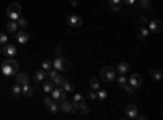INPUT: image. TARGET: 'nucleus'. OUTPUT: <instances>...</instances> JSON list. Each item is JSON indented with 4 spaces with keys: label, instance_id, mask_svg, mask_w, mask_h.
Listing matches in <instances>:
<instances>
[{
    "label": "nucleus",
    "instance_id": "obj_39",
    "mask_svg": "<svg viewBox=\"0 0 163 120\" xmlns=\"http://www.w3.org/2000/svg\"><path fill=\"white\" fill-rule=\"evenodd\" d=\"M95 97H96V94L93 93V91H90V93H88V99H95Z\"/></svg>",
    "mask_w": 163,
    "mask_h": 120
},
{
    "label": "nucleus",
    "instance_id": "obj_8",
    "mask_svg": "<svg viewBox=\"0 0 163 120\" xmlns=\"http://www.w3.org/2000/svg\"><path fill=\"white\" fill-rule=\"evenodd\" d=\"M67 23L72 26V28H79V26H82V18L79 15H70L67 18Z\"/></svg>",
    "mask_w": 163,
    "mask_h": 120
},
{
    "label": "nucleus",
    "instance_id": "obj_21",
    "mask_svg": "<svg viewBox=\"0 0 163 120\" xmlns=\"http://www.w3.org/2000/svg\"><path fill=\"white\" fill-rule=\"evenodd\" d=\"M47 109L51 110L52 114H57V112L60 110V105H59L57 102H55V101H52V104H49V105H47Z\"/></svg>",
    "mask_w": 163,
    "mask_h": 120
},
{
    "label": "nucleus",
    "instance_id": "obj_29",
    "mask_svg": "<svg viewBox=\"0 0 163 120\" xmlns=\"http://www.w3.org/2000/svg\"><path fill=\"white\" fill-rule=\"evenodd\" d=\"M42 89H44L46 93H51V91L54 89V86H52V83H49V81H47V83H44V86H42Z\"/></svg>",
    "mask_w": 163,
    "mask_h": 120
},
{
    "label": "nucleus",
    "instance_id": "obj_20",
    "mask_svg": "<svg viewBox=\"0 0 163 120\" xmlns=\"http://www.w3.org/2000/svg\"><path fill=\"white\" fill-rule=\"evenodd\" d=\"M148 36V29L147 28H139V31H137V39H145Z\"/></svg>",
    "mask_w": 163,
    "mask_h": 120
},
{
    "label": "nucleus",
    "instance_id": "obj_18",
    "mask_svg": "<svg viewBox=\"0 0 163 120\" xmlns=\"http://www.w3.org/2000/svg\"><path fill=\"white\" fill-rule=\"evenodd\" d=\"M7 31H10V33H17V31H18V24H17L13 20H10L8 23H7Z\"/></svg>",
    "mask_w": 163,
    "mask_h": 120
},
{
    "label": "nucleus",
    "instance_id": "obj_25",
    "mask_svg": "<svg viewBox=\"0 0 163 120\" xmlns=\"http://www.w3.org/2000/svg\"><path fill=\"white\" fill-rule=\"evenodd\" d=\"M117 84H119V86H121V88H124L126 84H127V78H126L124 75H121V76H119V78H117Z\"/></svg>",
    "mask_w": 163,
    "mask_h": 120
},
{
    "label": "nucleus",
    "instance_id": "obj_3",
    "mask_svg": "<svg viewBox=\"0 0 163 120\" xmlns=\"http://www.w3.org/2000/svg\"><path fill=\"white\" fill-rule=\"evenodd\" d=\"M116 78V70L111 68V67H103L101 68V80H104L106 83H111L114 81Z\"/></svg>",
    "mask_w": 163,
    "mask_h": 120
},
{
    "label": "nucleus",
    "instance_id": "obj_35",
    "mask_svg": "<svg viewBox=\"0 0 163 120\" xmlns=\"http://www.w3.org/2000/svg\"><path fill=\"white\" fill-rule=\"evenodd\" d=\"M70 68V63H69V60H65L64 59V72H65V70H69Z\"/></svg>",
    "mask_w": 163,
    "mask_h": 120
},
{
    "label": "nucleus",
    "instance_id": "obj_43",
    "mask_svg": "<svg viewBox=\"0 0 163 120\" xmlns=\"http://www.w3.org/2000/svg\"><path fill=\"white\" fill-rule=\"evenodd\" d=\"M0 52H2V49H0Z\"/></svg>",
    "mask_w": 163,
    "mask_h": 120
},
{
    "label": "nucleus",
    "instance_id": "obj_41",
    "mask_svg": "<svg viewBox=\"0 0 163 120\" xmlns=\"http://www.w3.org/2000/svg\"><path fill=\"white\" fill-rule=\"evenodd\" d=\"M55 52H57V54H64V49L62 47H57V49H55Z\"/></svg>",
    "mask_w": 163,
    "mask_h": 120
},
{
    "label": "nucleus",
    "instance_id": "obj_12",
    "mask_svg": "<svg viewBox=\"0 0 163 120\" xmlns=\"http://www.w3.org/2000/svg\"><path fill=\"white\" fill-rule=\"evenodd\" d=\"M126 117L127 118H136L137 117V107L134 104H129L126 107Z\"/></svg>",
    "mask_w": 163,
    "mask_h": 120
},
{
    "label": "nucleus",
    "instance_id": "obj_19",
    "mask_svg": "<svg viewBox=\"0 0 163 120\" xmlns=\"http://www.w3.org/2000/svg\"><path fill=\"white\" fill-rule=\"evenodd\" d=\"M117 72L119 73H121V75H124V73H127V70H129V65H127V63L126 62H121V63H119V65H117Z\"/></svg>",
    "mask_w": 163,
    "mask_h": 120
},
{
    "label": "nucleus",
    "instance_id": "obj_16",
    "mask_svg": "<svg viewBox=\"0 0 163 120\" xmlns=\"http://www.w3.org/2000/svg\"><path fill=\"white\" fill-rule=\"evenodd\" d=\"M72 104H74V107H75V109H80L82 105L85 104L83 96H80V94H75V96H74V101H72Z\"/></svg>",
    "mask_w": 163,
    "mask_h": 120
},
{
    "label": "nucleus",
    "instance_id": "obj_14",
    "mask_svg": "<svg viewBox=\"0 0 163 120\" xmlns=\"http://www.w3.org/2000/svg\"><path fill=\"white\" fill-rule=\"evenodd\" d=\"M52 68L57 72H64V59L62 57H55V60L52 62Z\"/></svg>",
    "mask_w": 163,
    "mask_h": 120
},
{
    "label": "nucleus",
    "instance_id": "obj_5",
    "mask_svg": "<svg viewBox=\"0 0 163 120\" xmlns=\"http://www.w3.org/2000/svg\"><path fill=\"white\" fill-rule=\"evenodd\" d=\"M131 84L132 88H140L142 86V78H140V75H137V73H132L131 75V78H129V81H127Z\"/></svg>",
    "mask_w": 163,
    "mask_h": 120
},
{
    "label": "nucleus",
    "instance_id": "obj_34",
    "mask_svg": "<svg viewBox=\"0 0 163 120\" xmlns=\"http://www.w3.org/2000/svg\"><path fill=\"white\" fill-rule=\"evenodd\" d=\"M52 101H54V99H52V97H49V96H46V97H44V104H46V105L52 104Z\"/></svg>",
    "mask_w": 163,
    "mask_h": 120
},
{
    "label": "nucleus",
    "instance_id": "obj_13",
    "mask_svg": "<svg viewBox=\"0 0 163 120\" xmlns=\"http://www.w3.org/2000/svg\"><path fill=\"white\" fill-rule=\"evenodd\" d=\"M33 93H34V89H33V86H31L30 83H26V84L21 86V94H23V96L30 97V96H33Z\"/></svg>",
    "mask_w": 163,
    "mask_h": 120
},
{
    "label": "nucleus",
    "instance_id": "obj_2",
    "mask_svg": "<svg viewBox=\"0 0 163 120\" xmlns=\"http://www.w3.org/2000/svg\"><path fill=\"white\" fill-rule=\"evenodd\" d=\"M7 15H8L10 20L17 21L20 16H21V5L18 2H12L8 5V8H7Z\"/></svg>",
    "mask_w": 163,
    "mask_h": 120
},
{
    "label": "nucleus",
    "instance_id": "obj_40",
    "mask_svg": "<svg viewBox=\"0 0 163 120\" xmlns=\"http://www.w3.org/2000/svg\"><path fill=\"white\" fill-rule=\"evenodd\" d=\"M122 2H124V3H127V5H132L134 2H136V0H122Z\"/></svg>",
    "mask_w": 163,
    "mask_h": 120
},
{
    "label": "nucleus",
    "instance_id": "obj_23",
    "mask_svg": "<svg viewBox=\"0 0 163 120\" xmlns=\"http://www.w3.org/2000/svg\"><path fill=\"white\" fill-rule=\"evenodd\" d=\"M12 93H13V96H15V97L21 96V84H18V83H15V84H13Z\"/></svg>",
    "mask_w": 163,
    "mask_h": 120
},
{
    "label": "nucleus",
    "instance_id": "obj_30",
    "mask_svg": "<svg viewBox=\"0 0 163 120\" xmlns=\"http://www.w3.org/2000/svg\"><path fill=\"white\" fill-rule=\"evenodd\" d=\"M109 8L113 11H119V10H121V2H119V3H109Z\"/></svg>",
    "mask_w": 163,
    "mask_h": 120
},
{
    "label": "nucleus",
    "instance_id": "obj_22",
    "mask_svg": "<svg viewBox=\"0 0 163 120\" xmlns=\"http://www.w3.org/2000/svg\"><path fill=\"white\" fill-rule=\"evenodd\" d=\"M88 84H90V88H93V89H100V81H98V78H95V76L90 78Z\"/></svg>",
    "mask_w": 163,
    "mask_h": 120
},
{
    "label": "nucleus",
    "instance_id": "obj_32",
    "mask_svg": "<svg viewBox=\"0 0 163 120\" xmlns=\"http://www.w3.org/2000/svg\"><path fill=\"white\" fill-rule=\"evenodd\" d=\"M124 89H126V93H127V94H134V89H136V88H132V86H131V84H129V83H127V84H126V86H124Z\"/></svg>",
    "mask_w": 163,
    "mask_h": 120
},
{
    "label": "nucleus",
    "instance_id": "obj_1",
    "mask_svg": "<svg viewBox=\"0 0 163 120\" xmlns=\"http://www.w3.org/2000/svg\"><path fill=\"white\" fill-rule=\"evenodd\" d=\"M17 72H18V62L15 59H7L2 63V73L5 76H13L17 75Z\"/></svg>",
    "mask_w": 163,
    "mask_h": 120
},
{
    "label": "nucleus",
    "instance_id": "obj_28",
    "mask_svg": "<svg viewBox=\"0 0 163 120\" xmlns=\"http://www.w3.org/2000/svg\"><path fill=\"white\" fill-rule=\"evenodd\" d=\"M52 68V62L51 60H44V62H42V70H46V72H47V70H51Z\"/></svg>",
    "mask_w": 163,
    "mask_h": 120
},
{
    "label": "nucleus",
    "instance_id": "obj_9",
    "mask_svg": "<svg viewBox=\"0 0 163 120\" xmlns=\"http://www.w3.org/2000/svg\"><path fill=\"white\" fill-rule=\"evenodd\" d=\"M60 109H62L64 112H69V114H72V112L77 110V109L74 107V104H72V102H69V101H65V99H62V101H60Z\"/></svg>",
    "mask_w": 163,
    "mask_h": 120
},
{
    "label": "nucleus",
    "instance_id": "obj_36",
    "mask_svg": "<svg viewBox=\"0 0 163 120\" xmlns=\"http://www.w3.org/2000/svg\"><path fill=\"white\" fill-rule=\"evenodd\" d=\"M139 3L142 7H145V8H148V0H139Z\"/></svg>",
    "mask_w": 163,
    "mask_h": 120
},
{
    "label": "nucleus",
    "instance_id": "obj_10",
    "mask_svg": "<svg viewBox=\"0 0 163 120\" xmlns=\"http://www.w3.org/2000/svg\"><path fill=\"white\" fill-rule=\"evenodd\" d=\"M15 39L20 42V44H26L28 42V39H30V34H28V31H18L17 33V36H15Z\"/></svg>",
    "mask_w": 163,
    "mask_h": 120
},
{
    "label": "nucleus",
    "instance_id": "obj_38",
    "mask_svg": "<svg viewBox=\"0 0 163 120\" xmlns=\"http://www.w3.org/2000/svg\"><path fill=\"white\" fill-rule=\"evenodd\" d=\"M140 23H148V18L145 15H142V16H140Z\"/></svg>",
    "mask_w": 163,
    "mask_h": 120
},
{
    "label": "nucleus",
    "instance_id": "obj_4",
    "mask_svg": "<svg viewBox=\"0 0 163 120\" xmlns=\"http://www.w3.org/2000/svg\"><path fill=\"white\" fill-rule=\"evenodd\" d=\"M51 94H52V99L54 101H62V99H65V89L64 88H55L51 91Z\"/></svg>",
    "mask_w": 163,
    "mask_h": 120
},
{
    "label": "nucleus",
    "instance_id": "obj_31",
    "mask_svg": "<svg viewBox=\"0 0 163 120\" xmlns=\"http://www.w3.org/2000/svg\"><path fill=\"white\" fill-rule=\"evenodd\" d=\"M18 26H21V28L25 29V28L28 26V21H26L25 18H21V16H20V18H18Z\"/></svg>",
    "mask_w": 163,
    "mask_h": 120
},
{
    "label": "nucleus",
    "instance_id": "obj_6",
    "mask_svg": "<svg viewBox=\"0 0 163 120\" xmlns=\"http://www.w3.org/2000/svg\"><path fill=\"white\" fill-rule=\"evenodd\" d=\"M15 80H17L18 84H21V86H23V84L30 83V76H28V73H25V72H17Z\"/></svg>",
    "mask_w": 163,
    "mask_h": 120
},
{
    "label": "nucleus",
    "instance_id": "obj_37",
    "mask_svg": "<svg viewBox=\"0 0 163 120\" xmlns=\"http://www.w3.org/2000/svg\"><path fill=\"white\" fill-rule=\"evenodd\" d=\"M80 110L83 112V114H88V107H87V105H85V104H83L82 107H80Z\"/></svg>",
    "mask_w": 163,
    "mask_h": 120
},
{
    "label": "nucleus",
    "instance_id": "obj_27",
    "mask_svg": "<svg viewBox=\"0 0 163 120\" xmlns=\"http://www.w3.org/2000/svg\"><path fill=\"white\" fill-rule=\"evenodd\" d=\"M96 97H100L101 101H104L106 97H108V93H106L104 89H98V94H96Z\"/></svg>",
    "mask_w": 163,
    "mask_h": 120
},
{
    "label": "nucleus",
    "instance_id": "obj_24",
    "mask_svg": "<svg viewBox=\"0 0 163 120\" xmlns=\"http://www.w3.org/2000/svg\"><path fill=\"white\" fill-rule=\"evenodd\" d=\"M152 78L155 80V81H160L161 80V70H158V68H155V70H152Z\"/></svg>",
    "mask_w": 163,
    "mask_h": 120
},
{
    "label": "nucleus",
    "instance_id": "obj_17",
    "mask_svg": "<svg viewBox=\"0 0 163 120\" xmlns=\"http://www.w3.org/2000/svg\"><path fill=\"white\" fill-rule=\"evenodd\" d=\"M34 80L36 81H44L46 80V70H36V73H34Z\"/></svg>",
    "mask_w": 163,
    "mask_h": 120
},
{
    "label": "nucleus",
    "instance_id": "obj_42",
    "mask_svg": "<svg viewBox=\"0 0 163 120\" xmlns=\"http://www.w3.org/2000/svg\"><path fill=\"white\" fill-rule=\"evenodd\" d=\"M109 3H119V0H109Z\"/></svg>",
    "mask_w": 163,
    "mask_h": 120
},
{
    "label": "nucleus",
    "instance_id": "obj_33",
    "mask_svg": "<svg viewBox=\"0 0 163 120\" xmlns=\"http://www.w3.org/2000/svg\"><path fill=\"white\" fill-rule=\"evenodd\" d=\"M60 81H62V76L57 73V76H55V78L52 80V83H55V84H60Z\"/></svg>",
    "mask_w": 163,
    "mask_h": 120
},
{
    "label": "nucleus",
    "instance_id": "obj_7",
    "mask_svg": "<svg viewBox=\"0 0 163 120\" xmlns=\"http://www.w3.org/2000/svg\"><path fill=\"white\" fill-rule=\"evenodd\" d=\"M161 28H163V24H161L160 20H152V21H148V29H150V31H153V33H160Z\"/></svg>",
    "mask_w": 163,
    "mask_h": 120
},
{
    "label": "nucleus",
    "instance_id": "obj_26",
    "mask_svg": "<svg viewBox=\"0 0 163 120\" xmlns=\"http://www.w3.org/2000/svg\"><path fill=\"white\" fill-rule=\"evenodd\" d=\"M5 46V44H8V36H7L5 33H0V46Z\"/></svg>",
    "mask_w": 163,
    "mask_h": 120
},
{
    "label": "nucleus",
    "instance_id": "obj_11",
    "mask_svg": "<svg viewBox=\"0 0 163 120\" xmlns=\"http://www.w3.org/2000/svg\"><path fill=\"white\" fill-rule=\"evenodd\" d=\"M3 54L7 55V57H15V54H17V47L8 42V44H5V47H3Z\"/></svg>",
    "mask_w": 163,
    "mask_h": 120
},
{
    "label": "nucleus",
    "instance_id": "obj_15",
    "mask_svg": "<svg viewBox=\"0 0 163 120\" xmlns=\"http://www.w3.org/2000/svg\"><path fill=\"white\" fill-rule=\"evenodd\" d=\"M59 86H62L64 89H65V93H72V91L75 89V88H74V84L70 83L69 80H65V78H62V81H60Z\"/></svg>",
    "mask_w": 163,
    "mask_h": 120
}]
</instances>
